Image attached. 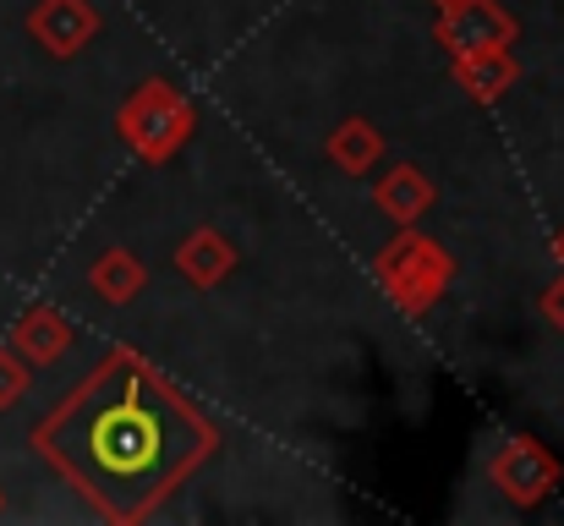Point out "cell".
<instances>
[{"label": "cell", "instance_id": "obj_10", "mask_svg": "<svg viewBox=\"0 0 564 526\" xmlns=\"http://www.w3.org/2000/svg\"><path fill=\"white\" fill-rule=\"evenodd\" d=\"M378 208H383L394 225H416V219L433 208V181L416 171V165H394V171L378 181Z\"/></svg>", "mask_w": 564, "mask_h": 526}, {"label": "cell", "instance_id": "obj_2", "mask_svg": "<svg viewBox=\"0 0 564 526\" xmlns=\"http://www.w3.org/2000/svg\"><path fill=\"white\" fill-rule=\"evenodd\" d=\"M121 132H127V143H132L149 165H165L192 138V105L171 83H149V88H138L132 105L121 110Z\"/></svg>", "mask_w": 564, "mask_h": 526}, {"label": "cell", "instance_id": "obj_6", "mask_svg": "<svg viewBox=\"0 0 564 526\" xmlns=\"http://www.w3.org/2000/svg\"><path fill=\"white\" fill-rule=\"evenodd\" d=\"M28 33L50 50V55H77L94 33H99V11L94 0H39L28 17Z\"/></svg>", "mask_w": 564, "mask_h": 526}, {"label": "cell", "instance_id": "obj_14", "mask_svg": "<svg viewBox=\"0 0 564 526\" xmlns=\"http://www.w3.org/2000/svg\"><path fill=\"white\" fill-rule=\"evenodd\" d=\"M543 319H549L554 330H564V280H560V286H549V291H543Z\"/></svg>", "mask_w": 564, "mask_h": 526}, {"label": "cell", "instance_id": "obj_1", "mask_svg": "<svg viewBox=\"0 0 564 526\" xmlns=\"http://www.w3.org/2000/svg\"><path fill=\"white\" fill-rule=\"evenodd\" d=\"M105 516L138 522L214 450V428L132 351L105 356L33 433Z\"/></svg>", "mask_w": 564, "mask_h": 526}, {"label": "cell", "instance_id": "obj_3", "mask_svg": "<svg viewBox=\"0 0 564 526\" xmlns=\"http://www.w3.org/2000/svg\"><path fill=\"white\" fill-rule=\"evenodd\" d=\"M449 253L433 241V236H416V230H405L383 258H378V275H383V286H389V297L405 308V313H422V308H433L438 302V291L449 286Z\"/></svg>", "mask_w": 564, "mask_h": 526}, {"label": "cell", "instance_id": "obj_9", "mask_svg": "<svg viewBox=\"0 0 564 526\" xmlns=\"http://www.w3.org/2000/svg\"><path fill=\"white\" fill-rule=\"evenodd\" d=\"M11 351L28 356V362H61V356L72 351V324H66L61 313H50V308H33V313L17 319Z\"/></svg>", "mask_w": 564, "mask_h": 526}, {"label": "cell", "instance_id": "obj_13", "mask_svg": "<svg viewBox=\"0 0 564 526\" xmlns=\"http://www.w3.org/2000/svg\"><path fill=\"white\" fill-rule=\"evenodd\" d=\"M28 384H33V373H28V356H17V351H0V411H11V406L28 395Z\"/></svg>", "mask_w": 564, "mask_h": 526}, {"label": "cell", "instance_id": "obj_5", "mask_svg": "<svg viewBox=\"0 0 564 526\" xmlns=\"http://www.w3.org/2000/svg\"><path fill=\"white\" fill-rule=\"evenodd\" d=\"M438 44L449 55H471V50H499L516 44V17L499 0H438Z\"/></svg>", "mask_w": 564, "mask_h": 526}, {"label": "cell", "instance_id": "obj_8", "mask_svg": "<svg viewBox=\"0 0 564 526\" xmlns=\"http://www.w3.org/2000/svg\"><path fill=\"white\" fill-rule=\"evenodd\" d=\"M176 269L187 275L192 286H203V291H208V286H219V280L236 269V247H230L214 225H203V230H192L187 241L176 247Z\"/></svg>", "mask_w": 564, "mask_h": 526}, {"label": "cell", "instance_id": "obj_4", "mask_svg": "<svg viewBox=\"0 0 564 526\" xmlns=\"http://www.w3.org/2000/svg\"><path fill=\"white\" fill-rule=\"evenodd\" d=\"M488 477H494V489H499L510 505L532 511L538 500H549V494H554L560 466H554V455H549L538 439L516 433V439H499V444L488 450Z\"/></svg>", "mask_w": 564, "mask_h": 526}, {"label": "cell", "instance_id": "obj_7", "mask_svg": "<svg viewBox=\"0 0 564 526\" xmlns=\"http://www.w3.org/2000/svg\"><path fill=\"white\" fill-rule=\"evenodd\" d=\"M516 77H521V66H516V55H510V44H499V50H471V55H455V83L477 99V105H494V99H505L510 88H516Z\"/></svg>", "mask_w": 564, "mask_h": 526}, {"label": "cell", "instance_id": "obj_15", "mask_svg": "<svg viewBox=\"0 0 564 526\" xmlns=\"http://www.w3.org/2000/svg\"><path fill=\"white\" fill-rule=\"evenodd\" d=\"M554 258H560V269H564V230L554 236Z\"/></svg>", "mask_w": 564, "mask_h": 526}, {"label": "cell", "instance_id": "obj_12", "mask_svg": "<svg viewBox=\"0 0 564 526\" xmlns=\"http://www.w3.org/2000/svg\"><path fill=\"white\" fill-rule=\"evenodd\" d=\"M143 280H149V269H143L132 253H121V247L94 264V291H99L105 302H132V297L143 291Z\"/></svg>", "mask_w": 564, "mask_h": 526}, {"label": "cell", "instance_id": "obj_11", "mask_svg": "<svg viewBox=\"0 0 564 526\" xmlns=\"http://www.w3.org/2000/svg\"><path fill=\"white\" fill-rule=\"evenodd\" d=\"M378 154H383V138H378L373 121H362V116L340 121L335 138H329V160H335L340 171H351V175H368L378 165Z\"/></svg>", "mask_w": 564, "mask_h": 526}]
</instances>
